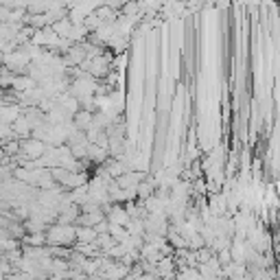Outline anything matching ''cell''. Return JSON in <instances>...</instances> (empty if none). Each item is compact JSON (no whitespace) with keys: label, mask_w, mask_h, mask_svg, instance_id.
Instances as JSON below:
<instances>
[{"label":"cell","mask_w":280,"mask_h":280,"mask_svg":"<svg viewBox=\"0 0 280 280\" xmlns=\"http://www.w3.org/2000/svg\"><path fill=\"white\" fill-rule=\"evenodd\" d=\"M20 149L27 153L29 158H42L44 156V151H46V147H44V142L42 140H29V142H25V145H20Z\"/></svg>","instance_id":"6da1fadb"},{"label":"cell","mask_w":280,"mask_h":280,"mask_svg":"<svg viewBox=\"0 0 280 280\" xmlns=\"http://www.w3.org/2000/svg\"><path fill=\"white\" fill-rule=\"evenodd\" d=\"M97 236L99 234L92 228H75V241L77 243H94Z\"/></svg>","instance_id":"7a4b0ae2"},{"label":"cell","mask_w":280,"mask_h":280,"mask_svg":"<svg viewBox=\"0 0 280 280\" xmlns=\"http://www.w3.org/2000/svg\"><path fill=\"white\" fill-rule=\"evenodd\" d=\"M107 214H110V225H123L125 223H129V217H127V212L123 210V208H114V210H107Z\"/></svg>","instance_id":"3957f363"},{"label":"cell","mask_w":280,"mask_h":280,"mask_svg":"<svg viewBox=\"0 0 280 280\" xmlns=\"http://www.w3.org/2000/svg\"><path fill=\"white\" fill-rule=\"evenodd\" d=\"M92 121L94 118H92V114H88V112H79V114L75 116V123H77L79 129H88L92 125Z\"/></svg>","instance_id":"277c9868"},{"label":"cell","mask_w":280,"mask_h":280,"mask_svg":"<svg viewBox=\"0 0 280 280\" xmlns=\"http://www.w3.org/2000/svg\"><path fill=\"white\" fill-rule=\"evenodd\" d=\"M136 190H138V195H140V199H149L151 197V193H153V184L151 182H138V186H136Z\"/></svg>","instance_id":"5b68a950"},{"label":"cell","mask_w":280,"mask_h":280,"mask_svg":"<svg viewBox=\"0 0 280 280\" xmlns=\"http://www.w3.org/2000/svg\"><path fill=\"white\" fill-rule=\"evenodd\" d=\"M14 129L18 132V136H27V134H29V129H31V125H29V123L25 121V118H20V121H16Z\"/></svg>","instance_id":"8992f818"}]
</instances>
